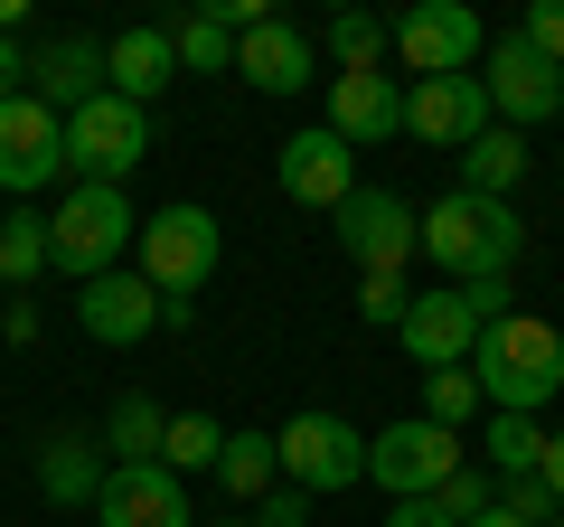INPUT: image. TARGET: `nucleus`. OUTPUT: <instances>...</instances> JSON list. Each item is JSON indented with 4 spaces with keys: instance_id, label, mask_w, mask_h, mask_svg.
<instances>
[{
    "instance_id": "1",
    "label": "nucleus",
    "mask_w": 564,
    "mask_h": 527,
    "mask_svg": "<svg viewBox=\"0 0 564 527\" xmlns=\"http://www.w3.org/2000/svg\"><path fill=\"white\" fill-rule=\"evenodd\" d=\"M518 245H527V226H518L508 198H470V189H452V198H433L414 217V255H433L443 283H508Z\"/></svg>"
},
{
    "instance_id": "2",
    "label": "nucleus",
    "mask_w": 564,
    "mask_h": 527,
    "mask_svg": "<svg viewBox=\"0 0 564 527\" xmlns=\"http://www.w3.org/2000/svg\"><path fill=\"white\" fill-rule=\"evenodd\" d=\"M470 377H480L489 415H536V406H555V396H564V330L536 321V311H508V321L480 330Z\"/></svg>"
},
{
    "instance_id": "3",
    "label": "nucleus",
    "mask_w": 564,
    "mask_h": 527,
    "mask_svg": "<svg viewBox=\"0 0 564 527\" xmlns=\"http://www.w3.org/2000/svg\"><path fill=\"white\" fill-rule=\"evenodd\" d=\"M217 255H226L217 217H207V207H188V198H180V207H151V217H141V236H132V273L161 292V311H198Z\"/></svg>"
},
{
    "instance_id": "4",
    "label": "nucleus",
    "mask_w": 564,
    "mask_h": 527,
    "mask_svg": "<svg viewBox=\"0 0 564 527\" xmlns=\"http://www.w3.org/2000/svg\"><path fill=\"white\" fill-rule=\"evenodd\" d=\"M132 236H141L132 198H122V189H85V180H76V189L57 198V217H47V264H57L66 283H104V273H122Z\"/></svg>"
},
{
    "instance_id": "5",
    "label": "nucleus",
    "mask_w": 564,
    "mask_h": 527,
    "mask_svg": "<svg viewBox=\"0 0 564 527\" xmlns=\"http://www.w3.org/2000/svg\"><path fill=\"white\" fill-rule=\"evenodd\" d=\"M489 321H508V283H433V292H414L395 340L433 377V367H470V348H480Z\"/></svg>"
},
{
    "instance_id": "6",
    "label": "nucleus",
    "mask_w": 564,
    "mask_h": 527,
    "mask_svg": "<svg viewBox=\"0 0 564 527\" xmlns=\"http://www.w3.org/2000/svg\"><path fill=\"white\" fill-rule=\"evenodd\" d=\"M151 161V114L122 95H95L85 114H66V170L85 189H122L132 170Z\"/></svg>"
},
{
    "instance_id": "7",
    "label": "nucleus",
    "mask_w": 564,
    "mask_h": 527,
    "mask_svg": "<svg viewBox=\"0 0 564 527\" xmlns=\"http://www.w3.org/2000/svg\"><path fill=\"white\" fill-rule=\"evenodd\" d=\"M273 452H282V490H302V499H321V490H358L367 481V443H358V424L348 415H292V424L273 433Z\"/></svg>"
},
{
    "instance_id": "8",
    "label": "nucleus",
    "mask_w": 564,
    "mask_h": 527,
    "mask_svg": "<svg viewBox=\"0 0 564 527\" xmlns=\"http://www.w3.org/2000/svg\"><path fill=\"white\" fill-rule=\"evenodd\" d=\"M462 462H470V443H462V433H443V424H423V415L367 433V481L395 490V499H433Z\"/></svg>"
},
{
    "instance_id": "9",
    "label": "nucleus",
    "mask_w": 564,
    "mask_h": 527,
    "mask_svg": "<svg viewBox=\"0 0 564 527\" xmlns=\"http://www.w3.org/2000/svg\"><path fill=\"white\" fill-rule=\"evenodd\" d=\"M386 47L404 57V76H470V66L489 57V29L470 20L462 0H414V10L386 29Z\"/></svg>"
},
{
    "instance_id": "10",
    "label": "nucleus",
    "mask_w": 564,
    "mask_h": 527,
    "mask_svg": "<svg viewBox=\"0 0 564 527\" xmlns=\"http://www.w3.org/2000/svg\"><path fill=\"white\" fill-rule=\"evenodd\" d=\"M480 95H489V114H499L508 132H527V122L564 114V66L536 57V47L508 29V39H489V57H480Z\"/></svg>"
},
{
    "instance_id": "11",
    "label": "nucleus",
    "mask_w": 564,
    "mask_h": 527,
    "mask_svg": "<svg viewBox=\"0 0 564 527\" xmlns=\"http://www.w3.org/2000/svg\"><path fill=\"white\" fill-rule=\"evenodd\" d=\"M57 170H66V114H47L39 95H10L0 104V189L39 198Z\"/></svg>"
},
{
    "instance_id": "12",
    "label": "nucleus",
    "mask_w": 564,
    "mask_h": 527,
    "mask_svg": "<svg viewBox=\"0 0 564 527\" xmlns=\"http://www.w3.org/2000/svg\"><path fill=\"white\" fill-rule=\"evenodd\" d=\"M489 122H499V114H489L480 76H414V85H404V132L433 142V151H470Z\"/></svg>"
},
{
    "instance_id": "13",
    "label": "nucleus",
    "mask_w": 564,
    "mask_h": 527,
    "mask_svg": "<svg viewBox=\"0 0 564 527\" xmlns=\"http://www.w3.org/2000/svg\"><path fill=\"white\" fill-rule=\"evenodd\" d=\"M282 198H292V207H321V217H339V207L358 198V151H348L329 122L292 132V142H282Z\"/></svg>"
},
{
    "instance_id": "14",
    "label": "nucleus",
    "mask_w": 564,
    "mask_h": 527,
    "mask_svg": "<svg viewBox=\"0 0 564 527\" xmlns=\"http://www.w3.org/2000/svg\"><path fill=\"white\" fill-rule=\"evenodd\" d=\"M339 255L358 264V273H404V264H414V207H404L395 189H358V198L339 207Z\"/></svg>"
},
{
    "instance_id": "15",
    "label": "nucleus",
    "mask_w": 564,
    "mask_h": 527,
    "mask_svg": "<svg viewBox=\"0 0 564 527\" xmlns=\"http://www.w3.org/2000/svg\"><path fill=\"white\" fill-rule=\"evenodd\" d=\"M76 330L104 348H141L151 330H161V292L141 283L132 264L122 273H104V283H76Z\"/></svg>"
},
{
    "instance_id": "16",
    "label": "nucleus",
    "mask_w": 564,
    "mask_h": 527,
    "mask_svg": "<svg viewBox=\"0 0 564 527\" xmlns=\"http://www.w3.org/2000/svg\"><path fill=\"white\" fill-rule=\"evenodd\" d=\"M95 527H198L188 518V481L161 462H122L95 499Z\"/></svg>"
},
{
    "instance_id": "17",
    "label": "nucleus",
    "mask_w": 564,
    "mask_h": 527,
    "mask_svg": "<svg viewBox=\"0 0 564 527\" xmlns=\"http://www.w3.org/2000/svg\"><path fill=\"white\" fill-rule=\"evenodd\" d=\"M29 95H39L47 114H85L95 95H113V85H104V39H47L39 57H29Z\"/></svg>"
},
{
    "instance_id": "18",
    "label": "nucleus",
    "mask_w": 564,
    "mask_h": 527,
    "mask_svg": "<svg viewBox=\"0 0 564 527\" xmlns=\"http://www.w3.org/2000/svg\"><path fill=\"white\" fill-rule=\"evenodd\" d=\"M104 85L151 114V104L180 85V47H170V29H122V39H104Z\"/></svg>"
},
{
    "instance_id": "19",
    "label": "nucleus",
    "mask_w": 564,
    "mask_h": 527,
    "mask_svg": "<svg viewBox=\"0 0 564 527\" xmlns=\"http://www.w3.org/2000/svg\"><path fill=\"white\" fill-rule=\"evenodd\" d=\"M329 132L348 151L358 142H395L404 132V85L395 76H329Z\"/></svg>"
},
{
    "instance_id": "20",
    "label": "nucleus",
    "mask_w": 564,
    "mask_h": 527,
    "mask_svg": "<svg viewBox=\"0 0 564 527\" xmlns=\"http://www.w3.org/2000/svg\"><path fill=\"white\" fill-rule=\"evenodd\" d=\"M236 76L254 85V95H302L311 85V39L292 20H254L236 39Z\"/></svg>"
},
{
    "instance_id": "21",
    "label": "nucleus",
    "mask_w": 564,
    "mask_h": 527,
    "mask_svg": "<svg viewBox=\"0 0 564 527\" xmlns=\"http://www.w3.org/2000/svg\"><path fill=\"white\" fill-rule=\"evenodd\" d=\"M104 481H113V462H104V433H47V443H39V499H57V508H95Z\"/></svg>"
},
{
    "instance_id": "22",
    "label": "nucleus",
    "mask_w": 564,
    "mask_h": 527,
    "mask_svg": "<svg viewBox=\"0 0 564 527\" xmlns=\"http://www.w3.org/2000/svg\"><path fill=\"white\" fill-rule=\"evenodd\" d=\"M161 433H170V415H161V396H113V415H104V462H161Z\"/></svg>"
},
{
    "instance_id": "23",
    "label": "nucleus",
    "mask_w": 564,
    "mask_h": 527,
    "mask_svg": "<svg viewBox=\"0 0 564 527\" xmlns=\"http://www.w3.org/2000/svg\"><path fill=\"white\" fill-rule=\"evenodd\" d=\"M518 180H527V142L508 132V122H489L480 142L462 151V189H470V198H508Z\"/></svg>"
},
{
    "instance_id": "24",
    "label": "nucleus",
    "mask_w": 564,
    "mask_h": 527,
    "mask_svg": "<svg viewBox=\"0 0 564 527\" xmlns=\"http://www.w3.org/2000/svg\"><path fill=\"white\" fill-rule=\"evenodd\" d=\"M217 490H226V499H263V490H282V452H273V433H226V452H217Z\"/></svg>"
},
{
    "instance_id": "25",
    "label": "nucleus",
    "mask_w": 564,
    "mask_h": 527,
    "mask_svg": "<svg viewBox=\"0 0 564 527\" xmlns=\"http://www.w3.org/2000/svg\"><path fill=\"white\" fill-rule=\"evenodd\" d=\"M470 462L499 471V481H518V471L545 462V424H536V415H489V433H480V452H470Z\"/></svg>"
},
{
    "instance_id": "26",
    "label": "nucleus",
    "mask_w": 564,
    "mask_h": 527,
    "mask_svg": "<svg viewBox=\"0 0 564 527\" xmlns=\"http://www.w3.org/2000/svg\"><path fill=\"white\" fill-rule=\"evenodd\" d=\"M39 273H47V217L39 207H10V217H0V283L29 292Z\"/></svg>"
},
{
    "instance_id": "27",
    "label": "nucleus",
    "mask_w": 564,
    "mask_h": 527,
    "mask_svg": "<svg viewBox=\"0 0 564 527\" xmlns=\"http://www.w3.org/2000/svg\"><path fill=\"white\" fill-rule=\"evenodd\" d=\"M170 47H180V76H217V66H236V29H226L217 10H188V20L170 29Z\"/></svg>"
},
{
    "instance_id": "28",
    "label": "nucleus",
    "mask_w": 564,
    "mask_h": 527,
    "mask_svg": "<svg viewBox=\"0 0 564 527\" xmlns=\"http://www.w3.org/2000/svg\"><path fill=\"white\" fill-rule=\"evenodd\" d=\"M480 406H489V396H480V377H470V367H433V377H423V424L462 433Z\"/></svg>"
},
{
    "instance_id": "29",
    "label": "nucleus",
    "mask_w": 564,
    "mask_h": 527,
    "mask_svg": "<svg viewBox=\"0 0 564 527\" xmlns=\"http://www.w3.org/2000/svg\"><path fill=\"white\" fill-rule=\"evenodd\" d=\"M217 452H226V424H207V415H170V433H161V471H217Z\"/></svg>"
},
{
    "instance_id": "30",
    "label": "nucleus",
    "mask_w": 564,
    "mask_h": 527,
    "mask_svg": "<svg viewBox=\"0 0 564 527\" xmlns=\"http://www.w3.org/2000/svg\"><path fill=\"white\" fill-rule=\"evenodd\" d=\"M329 57H339V76H377V57H386V29L367 20V10H339V20H329Z\"/></svg>"
},
{
    "instance_id": "31",
    "label": "nucleus",
    "mask_w": 564,
    "mask_h": 527,
    "mask_svg": "<svg viewBox=\"0 0 564 527\" xmlns=\"http://www.w3.org/2000/svg\"><path fill=\"white\" fill-rule=\"evenodd\" d=\"M433 508H443L452 527H470V518H480V508H499V471H480V462H462V471H452L443 490H433Z\"/></svg>"
},
{
    "instance_id": "32",
    "label": "nucleus",
    "mask_w": 564,
    "mask_h": 527,
    "mask_svg": "<svg viewBox=\"0 0 564 527\" xmlns=\"http://www.w3.org/2000/svg\"><path fill=\"white\" fill-rule=\"evenodd\" d=\"M404 311H414V283H404V273H358V321L404 330Z\"/></svg>"
},
{
    "instance_id": "33",
    "label": "nucleus",
    "mask_w": 564,
    "mask_h": 527,
    "mask_svg": "<svg viewBox=\"0 0 564 527\" xmlns=\"http://www.w3.org/2000/svg\"><path fill=\"white\" fill-rule=\"evenodd\" d=\"M499 508H508V518H518V527H555V518H564V499H555V490L536 481V471H518V481L499 490Z\"/></svg>"
},
{
    "instance_id": "34",
    "label": "nucleus",
    "mask_w": 564,
    "mask_h": 527,
    "mask_svg": "<svg viewBox=\"0 0 564 527\" xmlns=\"http://www.w3.org/2000/svg\"><path fill=\"white\" fill-rule=\"evenodd\" d=\"M518 39L536 47V57H555V66H564V0H536V10L518 20Z\"/></svg>"
},
{
    "instance_id": "35",
    "label": "nucleus",
    "mask_w": 564,
    "mask_h": 527,
    "mask_svg": "<svg viewBox=\"0 0 564 527\" xmlns=\"http://www.w3.org/2000/svg\"><path fill=\"white\" fill-rule=\"evenodd\" d=\"M254 527H311V499H302V490H263V499H254Z\"/></svg>"
},
{
    "instance_id": "36",
    "label": "nucleus",
    "mask_w": 564,
    "mask_h": 527,
    "mask_svg": "<svg viewBox=\"0 0 564 527\" xmlns=\"http://www.w3.org/2000/svg\"><path fill=\"white\" fill-rule=\"evenodd\" d=\"M10 95H29V47L20 39H0V104Z\"/></svg>"
},
{
    "instance_id": "37",
    "label": "nucleus",
    "mask_w": 564,
    "mask_h": 527,
    "mask_svg": "<svg viewBox=\"0 0 564 527\" xmlns=\"http://www.w3.org/2000/svg\"><path fill=\"white\" fill-rule=\"evenodd\" d=\"M386 527H452V518L433 499H395V508H386Z\"/></svg>"
},
{
    "instance_id": "38",
    "label": "nucleus",
    "mask_w": 564,
    "mask_h": 527,
    "mask_svg": "<svg viewBox=\"0 0 564 527\" xmlns=\"http://www.w3.org/2000/svg\"><path fill=\"white\" fill-rule=\"evenodd\" d=\"M536 481H545V490L564 499V433H545V462H536Z\"/></svg>"
},
{
    "instance_id": "39",
    "label": "nucleus",
    "mask_w": 564,
    "mask_h": 527,
    "mask_svg": "<svg viewBox=\"0 0 564 527\" xmlns=\"http://www.w3.org/2000/svg\"><path fill=\"white\" fill-rule=\"evenodd\" d=\"M470 527H518V518H508V508H480V518H470Z\"/></svg>"
},
{
    "instance_id": "40",
    "label": "nucleus",
    "mask_w": 564,
    "mask_h": 527,
    "mask_svg": "<svg viewBox=\"0 0 564 527\" xmlns=\"http://www.w3.org/2000/svg\"><path fill=\"white\" fill-rule=\"evenodd\" d=\"M217 527H254V518H217Z\"/></svg>"
},
{
    "instance_id": "41",
    "label": "nucleus",
    "mask_w": 564,
    "mask_h": 527,
    "mask_svg": "<svg viewBox=\"0 0 564 527\" xmlns=\"http://www.w3.org/2000/svg\"><path fill=\"white\" fill-rule=\"evenodd\" d=\"M555 527H564V518H555Z\"/></svg>"
}]
</instances>
